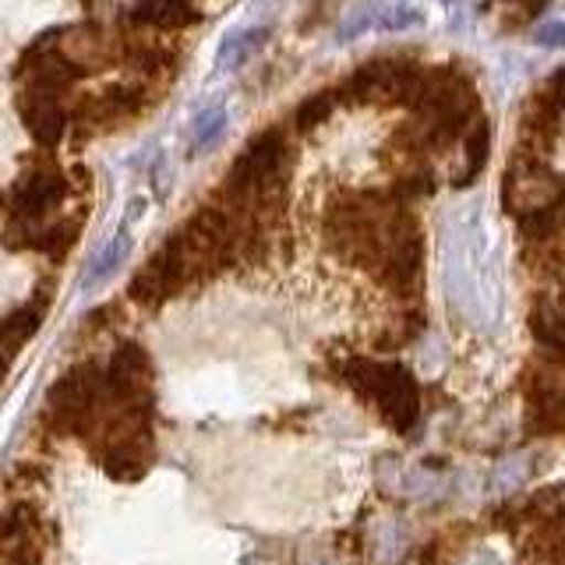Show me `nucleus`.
I'll use <instances>...</instances> for the list:
<instances>
[{
	"instance_id": "obj_1",
	"label": "nucleus",
	"mask_w": 565,
	"mask_h": 565,
	"mask_svg": "<svg viewBox=\"0 0 565 565\" xmlns=\"http://www.w3.org/2000/svg\"><path fill=\"white\" fill-rule=\"evenodd\" d=\"M340 375L353 385L364 399L379 406L388 428L411 431L420 417V388L414 375L399 364H379V361H343Z\"/></svg>"
},
{
	"instance_id": "obj_2",
	"label": "nucleus",
	"mask_w": 565,
	"mask_h": 565,
	"mask_svg": "<svg viewBox=\"0 0 565 565\" xmlns=\"http://www.w3.org/2000/svg\"><path fill=\"white\" fill-rule=\"evenodd\" d=\"M502 194H505V209L520 220V216H530V212H537V209L565 202V181L547 167H541L537 159L523 156L520 163H509V173L502 181Z\"/></svg>"
},
{
	"instance_id": "obj_3",
	"label": "nucleus",
	"mask_w": 565,
	"mask_h": 565,
	"mask_svg": "<svg viewBox=\"0 0 565 565\" xmlns=\"http://www.w3.org/2000/svg\"><path fill=\"white\" fill-rule=\"evenodd\" d=\"M64 173L61 170H29L14 181L11 194H8V209H11V220L18 223H32L40 220L43 212H50L53 205H61L64 199Z\"/></svg>"
},
{
	"instance_id": "obj_4",
	"label": "nucleus",
	"mask_w": 565,
	"mask_h": 565,
	"mask_svg": "<svg viewBox=\"0 0 565 565\" xmlns=\"http://www.w3.org/2000/svg\"><path fill=\"white\" fill-rule=\"evenodd\" d=\"M22 117L29 124V131L40 138L43 146H57L67 131V114L61 106V96L32 93V88H25L22 93Z\"/></svg>"
},
{
	"instance_id": "obj_5",
	"label": "nucleus",
	"mask_w": 565,
	"mask_h": 565,
	"mask_svg": "<svg viewBox=\"0 0 565 565\" xmlns=\"http://www.w3.org/2000/svg\"><path fill=\"white\" fill-rule=\"evenodd\" d=\"M46 305H50V297H46V294H40V297H32L25 308H18V311H11V315H8V322H4L8 358H14V353L32 340V332L43 326Z\"/></svg>"
},
{
	"instance_id": "obj_6",
	"label": "nucleus",
	"mask_w": 565,
	"mask_h": 565,
	"mask_svg": "<svg viewBox=\"0 0 565 565\" xmlns=\"http://www.w3.org/2000/svg\"><path fill=\"white\" fill-rule=\"evenodd\" d=\"M131 18L152 29H181L194 22V11L188 0H138Z\"/></svg>"
},
{
	"instance_id": "obj_7",
	"label": "nucleus",
	"mask_w": 565,
	"mask_h": 565,
	"mask_svg": "<svg viewBox=\"0 0 565 565\" xmlns=\"http://www.w3.org/2000/svg\"><path fill=\"white\" fill-rule=\"evenodd\" d=\"M128 252H131V234H128V226H124V230H117V237L106 241V247L93 258V265L85 269V282H88V287H96L99 279L117 273V265L128 258Z\"/></svg>"
},
{
	"instance_id": "obj_8",
	"label": "nucleus",
	"mask_w": 565,
	"mask_h": 565,
	"mask_svg": "<svg viewBox=\"0 0 565 565\" xmlns=\"http://www.w3.org/2000/svg\"><path fill=\"white\" fill-rule=\"evenodd\" d=\"M562 230H565V202L537 209V212H530V216H520V234L530 241H552L555 234H562Z\"/></svg>"
},
{
	"instance_id": "obj_9",
	"label": "nucleus",
	"mask_w": 565,
	"mask_h": 565,
	"mask_svg": "<svg viewBox=\"0 0 565 565\" xmlns=\"http://www.w3.org/2000/svg\"><path fill=\"white\" fill-rule=\"evenodd\" d=\"M265 29H252V32H237V35H230V40L223 43V50H220V67H234V64H241L247 53H252L255 46H262L265 43Z\"/></svg>"
},
{
	"instance_id": "obj_10",
	"label": "nucleus",
	"mask_w": 565,
	"mask_h": 565,
	"mask_svg": "<svg viewBox=\"0 0 565 565\" xmlns=\"http://www.w3.org/2000/svg\"><path fill=\"white\" fill-rule=\"evenodd\" d=\"M226 128V110L223 106H209V110L199 114V120H194V128H191V141H194V149H205L212 146Z\"/></svg>"
},
{
	"instance_id": "obj_11",
	"label": "nucleus",
	"mask_w": 565,
	"mask_h": 565,
	"mask_svg": "<svg viewBox=\"0 0 565 565\" xmlns=\"http://www.w3.org/2000/svg\"><path fill=\"white\" fill-rule=\"evenodd\" d=\"M488 163V124H473V131L467 138V177L463 184H470L477 173Z\"/></svg>"
},
{
	"instance_id": "obj_12",
	"label": "nucleus",
	"mask_w": 565,
	"mask_h": 565,
	"mask_svg": "<svg viewBox=\"0 0 565 565\" xmlns=\"http://www.w3.org/2000/svg\"><path fill=\"white\" fill-rule=\"evenodd\" d=\"M459 544H463V530H446V534H438L428 547H424V565H446L459 552Z\"/></svg>"
},
{
	"instance_id": "obj_13",
	"label": "nucleus",
	"mask_w": 565,
	"mask_h": 565,
	"mask_svg": "<svg viewBox=\"0 0 565 565\" xmlns=\"http://www.w3.org/2000/svg\"><path fill=\"white\" fill-rule=\"evenodd\" d=\"M329 110H332V96H329V93L311 96V99H305V103L297 106L294 124H297L300 131H308V128H315V124H322V120L329 117Z\"/></svg>"
},
{
	"instance_id": "obj_14",
	"label": "nucleus",
	"mask_w": 565,
	"mask_h": 565,
	"mask_svg": "<svg viewBox=\"0 0 565 565\" xmlns=\"http://www.w3.org/2000/svg\"><path fill=\"white\" fill-rule=\"evenodd\" d=\"M420 22V14L417 11H411V8H388V11H382L379 14V32H399V29H411V25H417Z\"/></svg>"
},
{
	"instance_id": "obj_15",
	"label": "nucleus",
	"mask_w": 565,
	"mask_h": 565,
	"mask_svg": "<svg viewBox=\"0 0 565 565\" xmlns=\"http://www.w3.org/2000/svg\"><path fill=\"white\" fill-rule=\"evenodd\" d=\"M534 43L547 50H565V22H547L534 32Z\"/></svg>"
}]
</instances>
